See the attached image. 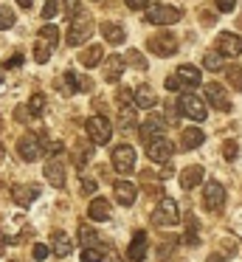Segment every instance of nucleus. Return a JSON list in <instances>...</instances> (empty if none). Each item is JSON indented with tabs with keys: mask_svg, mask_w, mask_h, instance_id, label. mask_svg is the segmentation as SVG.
<instances>
[{
	"mask_svg": "<svg viewBox=\"0 0 242 262\" xmlns=\"http://www.w3.org/2000/svg\"><path fill=\"white\" fill-rule=\"evenodd\" d=\"M3 152H6V149H3V147H0V158H3Z\"/></svg>",
	"mask_w": 242,
	"mask_h": 262,
	"instance_id": "3c124183",
	"label": "nucleus"
},
{
	"mask_svg": "<svg viewBox=\"0 0 242 262\" xmlns=\"http://www.w3.org/2000/svg\"><path fill=\"white\" fill-rule=\"evenodd\" d=\"M203 141H206V133H203L200 127H189V130H183V136H180V147L183 149H197Z\"/></svg>",
	"mask_w": 242,
	"mask_h": 262,
	"instance_id": "aec40b11",
	"label": "nucleus"
},
{
	"mask_svg": "<svg viewBox=\"0 0 242 262\" xmlns=\"http://www.w3.org/2000/svg\"><path fill=\"white\" fill-rule=\"evenodd\" d=\"M163 127H166V121H163L161 116H152L146 124H141V138H144V141H152V138H158L163 133Z\"/></svg>",
	"mask_w": 242,
	"mask_h": 262,
	"instance_id": "412c9836",
	"label": "nucleus"
},
{
	"mask_svg": "<svg viewBox=\"0 0 242 262\" xmlns=\"http://www.w3.org/2000/svg\"><path fill=\"white\" fill-rule=\"evenodd\" d=\"M234 9H236V0H217V12L228 14V12H234Z\"/></svg>",
	"mask_w": 242,
	"mask_h": 262,
	"instance_id": "37998d69",
	"label": "nucleus"
},
{
	"mask_svg": "<svg viewBox=\"0 0 242 262\" xmlns=\"http://www.w3.org/2000/svg\"><path fill=\"white\" fill-rule=\"evenodd\" d=\"M56 12H59V0H45V6H42V20H54Z\"/></svg>",
	"mask_w": 242,
	"mask_h": 262,
	"instance_id": "e433bc0d",
	"label": "nucleus"
},
{
	"mask_svg": "<svg viewBox=\"0 0 242 262\" xmlns=\"http://www.w3.org/2000/svg\"><path fill=\"white\" fill-rule=\"evenodd\" d=\"M118 121H121L124 130L135 127V107H121V110H118Z\"/></svg>",
	"mask_w": 242,
	"mask_h": 262,
	"instance_id": "473e14b6",
	"label": "nucleus"
},
{
	"mask_svg": "<svg viewBox=\"0 0 242 262\" xmlns=\"http://www.w3.org/2000/svg\"><path fill=\"white\" fill-rule=\"evenodd\" d=\"M28 110H31L34 119H39V116L45 113V96H42V93H34L31 102H28Z\"/></svg>",
	"mask_w": 242,
	"mask_h": 262,
	"instance_id": "7c9ffc66",
	"label": "nucleus"
},
{
	"mask_svg": "<svg viewBox=\"0 0 242 262\" xmlns=\"http://www.w3.org/2000/svg\"><path fill=\"white\" fill-rule=\"evenodd\" d=\"M17 155H20L26 164H34V161L42 155V138H39V133H26V136L17 141Z\"/></svg>",
	"mask_w": 242,
	"mask_h": 262,
	"instance_id": "20e7f679",
	"label": "nucleus"
},
{
	"mask_svg": "<svg viewBox=\"0 0 242 262\" xmlns=\"http://www.w3.org/2000/svg\"><path fill=\"white\" fill-rule=\"evenodd\" d=\"M90 34H93V23H90V17H76L71 23V31H68V46H82Z\"/></svg>",
	"mask_w": 242,
	"mask_h": 262,
	"instance_id": "1a4fd4ad",
	"label": "nucleus"
},
{
	"mask_svg": "<svg viewBox=\"0 0 242 262\" xmlns=\"http://www.w3.org/2000/svg\"><path fill=\"white\" fill-rule=\"evenodd\" d=\"M17 3H20L23 9H28V6H31V3H34V0H17Z\"/></svg>",
	"mask_w": 242,
	"mask_h": 262,
	"instance_id": "8fccbe9b",
	"label": "nucleus"
},
{
	"mask_svg": "<svg viewBox=\"0 0 242 262\" xmlns=\"http://www.w3.org/2000/svg\"><path fill=\"white\" fill-rule=\"evenodd\" d=\"M14 26V12L6 6H0V31H9Z\"/></svg>",
	"mask_w": 242,
	"mask_h": 262,
	"instance_id": "c9c22d12",
	"label": "nucleus"
},
{
	"mask_svg": "<svg viewBox=\"0 0 242 262\" xmlns=\"http://www.w3.org/2000/svg\"><path fill=\"white\" fill-rule=\"evenodd\" d=\"M45 181H48L51 186L62 189L65 186V166H62L59 161H48V164H45Z\"/></svg>",
	"mask_w": 242,
	"mask_h": 262,
	"instance_id": "a211bd4d",
	"label": "nucleus"
},
{
	"mask_svg": "<svg viewBox=\"0 0 242 262\" xmlns=\"http://www.w3.org/2000/svg\"><path fill=\"white\" fill-rule=\"evenodd\" d=\"M87 217H90V220H96V223L110 220V200L93 198V200H90V206H87Z\"/></svg>",
	"mask_w": 242,
	"mask_h": 262,
	"instance_id": "f3484780",
	"label": "nucleus"
},
{
	"mask_svg": "<svg viewBox=\"0 0 242 262\" xmlns=\"http://www.w3.org/2000/svg\"><path fill=\"white\" fill-rule=\"evenodd\" d=\"M236 152H239L236 141H225V144H223V155H225V161H234V158H236Z\"/></svg>",
	"mask_w": 242,
	"mask_h": 262,
	"instance_id": "a19ab883",
	"label": "nucleus"
},
{
	"mask_svg": "<svg viewBox=\"0 0 242 262\" xmlns=\"http://www.w3.org/2000/svg\"><path fill=\"white\" fill-rule=\"evenodd\" d=\"M217 51L223 57H239L242 54V37L234 34V31H223L217 37Z\"/></svg>",
	"mask_w": 242,
	"mask_h": 262,
	"instance_id": "9d476101",
	"label": "nucleus"
},
{
	"mask_svg": "<svg viewBox=\"0 0 242 262\" xmlns=\"http://www.w3.org/2000/svg\"><path fill=\"white\" fill-rule=\"evenodd\" d=\"M101 57H104L101 46H90L87 51H82V54H79V62H82L84 68H96V65L101 62Z\"/></svg>",
	"mask_w": 242,
	"mask_h": 262,
	"instance_id": "393cba45",
	"label": "nucleus"
},
{
	"mask_svg": "<svg viewBox=\"0 0 242 262\" xmlns=\"http://www.w3.org/2000/svg\"><path fill=\"white\" fill-rule=\"evenodd\" d=\"M51 254H54V251H51V245H42V243H37V245H34V259H37V262L48 259Z\"/></svg>",
	"mask_w": 242,
	"mask_h": 262,
	"instance_id": "ea45409f",
	"label": "nucleus"
},
{
	"mask_svg": "<svg viewBox=\"0 0 242 262\" xmlns=\"http://www.w3.org/2000/svg\"><path fill=\"white\" fill-rule=\"evenodd\" d=\"M51 251H54L56 256H68L73 251L71 237H68V234H62V231H54V237H51Z\"/></svg>",
	"mask_w": 242,
	"mask_h": 262,
	"instance_id": "5701e85b",
	"label": "nucleus"
},
{
	"mask_svg": "<svg viewBox=\"0 0 242 262\" xmlns=\"http://www.w3.org/2000/svg\"><path fill=\"white\" fill-rule=\"evenodd\" d=\"M113 194H116V203L133 206L135 198H138V189H135L133 181H116V183H113Z\"/></svg>",
	"mask_w": 242,
	"mask_h": 262,
	"instance_id": "f8f14e48",
	"label": "nucleus"
},
{
	"mask_svg": "<svg viewBox=\"0 0 242 262\" xmlns=\"http://www.w3.org/2000/svg\"><path fill=\"white\" fill-rule=\"evenodd\" d=\"M104 259V251L101 248H84L82 251V262H101Z\"/></svg>",
	"mask_w": 242,
	"mask_h": 262,
	"instance_id": "4c0bfd02",
	"label": "nucleus"
},
{
	"mask_svg": "<svg viewBox=\"0 0 242 262\" xmlns=\"http://www.w3.org/2000/svg\"><path fill=\"white\" fill-rule=\"evenodd\" d=\"M62 152H65V144L56 141V138H45L42 136V155L45 158H56V155H62Z\"/></svg>",
	"mask_w": 242,
	"mask_h": 262,
	"instance_id": "cd10ccee",
	"label": "nucleus"
},
{
	"mask_svg": "<svg viewBox=\"0 0 242 262\" xmlns=\"http://www.w3.org/2000/svg\"><path fill=\"white\" fill-rule=\"evenodd\" d=\"M203 178H206V169L194 164V166H189V169L180 172V186H183V189H194V186H200Z\"/></svg>",
	"mask_w": 242,
	"mask_h": 262,
	"instance_id": "6ab92c4d",
	"label": "nucleus"
},
{
	"mask_svg": "<svg viewBox=\"0 0 242 262\" xmlns=\"http://www.w3.org/2000/svg\"><path fill=\"white\" fill-rule=\"evenodd\" d=\"M34 59H37L39 65L48 62V59H51V46H48V42H42V40L37 42V48H34Z\"/></svg>",
	"mask_w": 242,
	"mask_h": 262,
	"instance_id": "f704fd0d",
	"label": "nucleus"
},
{
	"mask_svg": "<svg viewBox=\"0 0 242 262\" xmlns=\"http://www.w3.org/2000/svg\"><path fill=\"white\" fill-rule=\"evenodd\" d=\"M225 76H228V85L234 91H242V68L234 65V68H225Z\"/></svg>",
	"mask_w": 242,
	"mask_h": 262,
	"instance_id": "2f4dec72",
	"label": "nucleus"
},
{
	"mask_svg": "<svg viewBox=\"0 0 242 262\" xmlns=\"http://www.w3.org/2000/svg\"><path fill=\"white\" fill-rule=\"evenodd\" d=\"M121 74H124V59H121V57H110V59H107V68H104L107 82L121 79Z\"/></svg>",
	"mask_w": 242,
	"mask_h": 262,
	"instance_id": "a878e982",
	"label": "nucleus"
},
{
	"mask_svg": "<svg viewBox=\"0 0 242 262\" xmlns=\"http://www.w3.org/2000/svg\"><path fill=\"white\" fill-rule=\"evenodd\" d=\"M178 79L183 88H194L200 85V68H194V65H180L178 68Z\"/></svg>",
	"mask_w": 242,
	"mask_h": 262,
	"instance_id": "4be33fe9",
	"label": "nucleus"
},
{
	"mask_svg": "<svg viewBox=\"0 0 242 262\" xmlns=\"http://www.w3.org/2000/svg\"><path fill=\"white\" fill-rule=\"evenodd\" d=\"M14 65H23V54H17V57H11L9 62H6V68H14Z\"/></svg>",
	"mask_w": 242,
	"mask_h": 262,
	"instance_id": "de8ad7c7",
	"label": "nucleus"
},
{
	"mask_svg": "<svg viewBox=\"0 0 242 262\" xmlns=\"http://www.w3.org/2000/svg\"><path fill=\"white\" fill-rule=\"evenodd\" d=\"M84 133H87V138L93 144H107L113 136L110 119H104V116H90V119L84 121Z\"/></svg>",
	"mask_w": 242,
	"mask_h": 262,
	"instance_id": "7ed1b4c3",
	"label": "nucleus"
},
{
	"mask_svg": "<svg viewBox=\"0 0 242 262\" xmlns=\"http://www.w3.org/2000/svg\"><path fill=\"white\" fill-rule=\"evenodd\" d=\"M39 40L48 42V46L54 48V46H56V40H59V29H56L54 23H45V26H42V31H39Z\"/></svg>",
	"mask_w": 242,
	"mask_h": 262,
	"instance_id": "c85d7f7f",
	"label": "nucleus"
},
{
	"mask_svg": "<svg viewBox=\"0 0 242 262\" xmlns=\"http://www.w3.org/2000/svg\"><path fill=\"white\" fill-rule=\"evenodd\" d=\"M127 6L133 12H144V9H149V0H127Z\"/></svg>",
	"mask_w": 242,
	"mask_h": 262,
	"instance_id": "c03bdc74",
	"label": "nucleus"
},
{
	"mask_svg": "<svg viewBox=\"0 0 242 262\" xmlns=\"http://www.w3.org/2000/svg\"><path fill=\"white\" fill-rule=\"evenodd\" d=\"M203 203H206L208 211H219L225 203V186L217 181H208L206 186H203Z\"/></svg>",
	"mask_w": 242,
	"mask_h": 262,
	"instance_id": "6e6552de",
	"label": "nucleus"
},
{
	"mask_svg": "<svg viewBox=\"0 0 242 262\" xmlns=\"http://www.w3.org/2000/svg\"><path fill=\"white\" fill-rule=\"evenodd\" d=\"M127 256H129L133 262H144V259H146V234H144V231H135V234H133V243H129Z\"/></svg>",
	"mask_w": 242,
	"mask_h": 262,
	"instance_id": "dca6fc26",
	"label": "nucleus"
},
{
	"mask_svg": "<svg viewBox=\"0 0 242 262\" xmlns=\"http://www.w3.org/2000/svg\"><path fill=\"white\" fill-rule=\"evenodd\" d=\"M133 104H135V107H141V110H149V107H155V104H158V96H155V91H152V88H146V85L135 88V91H133Z\"/></svg>",
	"mask_w": 242,
	"mask_h": 262,
	"instance_id": "2eb2a0df",
	"label": "nucleus"
},
{
	"mask_svg": "<svg viewBox=\"0 0 242 262\" xmlns=\"http://www.w3.org/2000/svg\"><path fill=\"white\" fill-rule=\"evenodd\" d=\"M208 262H225V259L219 254H211V256H208Z\"/></svg>",
	"mask_w": 242,
	"mask_h": 262,
	"instance_id": "09e8293b",
	"label": "nucleus"
},
{
	"mask_svg": "<svg viewBox=\"0 0 242 262\" xmlns=\"http://www.w3.org/2000/svg\"><path fill=\"white\" fill-rule=\"evenodd\" d=\"M166 88H169V91H180L183 85H180V79H178V76H169V79H166Z\"/></svg>",
	"mask_w": 242,
	"mask_h": 262,
	"instance_id": "49530a36",
	"label": "nucleus"
},
{
	"mask_svg": "<svg viewBox=\"0 0 242 262\" xmlns=\"http://www.w3.org/2000/svg\"><path fill=\"white\" fill-rule=\"evenodd\" d=\"M82 192L84 194H96V181L93 178H82Z\"/></svg>",
	"mask_w": 242,
	"mask_h": 262,
	"instance_id": "a18cd8bd",
	"label": "nucleus"
},
{
	"mask_svg": "<svg viewBox=\"0 0 242 262\" xmlns=\"http://www.w3.org/2000/svg\"><path fill=\"white\" fill-rule=\"evenodd\" d=\"M76 91H79L76 74H65V79H62V93H65V96H73Z\"/></svg>",
	"mask_w": 242,
	"mask_h": 262,
	"instance_id": "72a5a7b5",
	"label": "nucleus"
},
{
	"mask_svg": "<svg viewBox=\"0 0 242 262\" xmlns=\"http://www.w3.org/2000/svg\"><path fill=\"white\" fill-rule=\"evenodd\" d=\"M113 169L118 172V175H127V172L135 169V147H129V144H118V147H113Z\"/></svg>",
	"mask_w": 242,
	"mask_h": 262,
	"instance_id": "39448f33",
	"label": "nucleus"
},
{
	"mask_svg": "<svg viewBox=\"0 0 242 262\" xmlns=\"http://www.w3.org/2000/svg\"><path fill=\"white\" fill-rule=\"evenodd\" d=\"M178 220H180V211H178V203H174L172 198H163L161 203L155 206V211H152V223H155V226L169 228V226H178Z\"/></svg>",
	"mask_w": 242,
	"mask_h": 262,
	"instance_id": "f03ea898",
	"label": "nucleus"
},
{
	"mask_svg": "<svg viewBox=\"0 0 242 262\" xmlns=\"http://www.w3.org/2000/svg\"><path fill=\"white\" fill-rule=\"evenodd\" d=\"M79 237H82L84 248H101V251H104V243H101V239H99V234H96L90 226H82V231H79Z\"/></svg>",
	"mask_w": 242,
	"mask_h": 262,
	"instance_id": "bb28decb",
	"label": "nucleus"
},
{
	"mask_svg": "<svg viewBox=\"0 0 242 262\" xmlns=\"http://www.w3.org/2000/svg\"><path fill=\"white\" fill-rule=\"evenodd\" d=\"M37 194H39L37 183H17V186L11 189V198H14L17 206H31L34 200H37Z\"/></svg>",
	"mask_w": 242,
	"mask_h": 262,
	"instance_id": "ddd939ff",
	"label": "nucleus"
},
{
	"mask_svg": "<svg viewBox=\"0 0 242 262\" xmlns=\"http://www.w3.org/2000/svg\"><path fill=\"white\" fill-rule=\"evenodd\" d=\"M0 85H3V74H0Z\"/></svg>",
	"mask_w": 242,
	"mask_h": 262,
	"instance_id": "603ef678",
	"label": "nucleus"
},
{
	"mask_svg": "<svg viewBox=\"0 0 242 262\" xmlns=\"http://www.w3.org/2000/svg\"><path fill=\"white\" fill-rule=\"evenodd\" d=\"M178 107H180V113L191 121H206V116H208L206 102H203L197 93H183V96L178 99Z\"/></svg>",
	"mask_w": 242,
	"mask_h": 262,
	"instance_id": "f257e3e1",
	"label": "nucleus"
},
{
	"mask_svg": "<svg viewBox=\"0 0 242 262\" xmlns=\"http://www.w3.org/2000/svg\"><path fill=\"white\" fill-rule=\"evenodd\" d=\"M127 62H129V65H135V68H141V71L146 68V59L141 57V54L135 51V48H129V51H127Z\"/></svg>",
	"mask_w": 242,
	"mask_h": 262,
	"instance_id": "58836bf2",
	"label": "nucleus"
},
{
	"mask_svg": "<svg viewBox=\"0 0 242 262\" xmlns=\"http://www.w3.org/2000/svg\"><path fill=\"white\" fill-rule=\"evenodd\" d=\"M206 99L211 102V107H217V110H231V102H228V96H225L223 85H217V82H211V85H206Z\"/></svg>",
	"mask_w": 242,
	"mask_h": 262,
	"instance_id": "4468645a",
	"label": "nucleus"
},
{
	"mask_svg": "<svg viewBox=\"0 0 242 262\" xmlns=\"http://www.w3.org/2000/svg\"><path fill=\"white\" fill-rule=\"evenodd\" d=\"M203 65H206V71H223V54L219 51H208L206 57H203Z\"/></svg>",
	"mask_w": 242,
	"mask_h": 262,
	"instance_id": "c756f323",
	"label": "nucleus"
},
{
	"mask_svg": "<svg viewBox=\"0 0 242 262\" xmlns=\"http://www.w3.org/2000/svg\"><path fill=\"white\" fill-rule=\"evenodd\" d=\"M180 20V9L166 6V3H155L152 9H146V23L152 26H172Z\"/></svg>",
	"mask_w": 242,
	"mask_h": 262,
	"instance_id": "423d86ee",
	"label": "nucleus"
},
{
	"mask_svg": "<svg viewBox=\"0 0 242 262\" xmlns=\"http://www.w3.org/2000/svg\"><path fill=\"white\" fill-rule=\"evenodd\" d=\"M149 51L155 57H172V54H178V40L172 34H155L149 40Z\"/></svg>",
	"mask_w": 242,
	"mask_h": 262,
	"instance_id": "9b49d317",
	"label": "nucleus"
},
{
	"mask_svg": "<svg viewBox=\"0 0 242 262\" xmlns=\"http://www.w3.org/2000/svg\"><path fill=\"white\" fill-rule=\"evenodd\" d=\"M14 119H17V121H23V124H26V121H31L34 116H31V110H28V107H23V104H20V107L14 110Z\"/></svg>",
	"mask_w": 242,
	"mask_h": 262,
	"instance_id": "79ce46f5",
	"label": "nucleus"
},
{
	"mask_svg": "<svg viewBox=\"0 0 242 262\" xmlns=\"http://www.w3.org/2000/svg\"><path fill=\"white\" fill-rule=\"evenodd\" d=\"M172 152H174L172 141H169V138H163V136H158V138H152V141H146V155H149L155 164H166V161L172 158Z\"/></svg>",
	"mask_w": 242,
	"mask_h": 262,
	"instance_id": "0eeeda50",
	"label": "nucleus"
},
{
	"mask_svg": "<svg viewBox=\"0 0 242 262\" xmlns=\"http://www.w3.org/2000/svg\"><path fill=\"white\" fill-rule=\"evenodd\" d=\"M101 34L110 46H121L124 42V29L118 23H101Z\"/></svg>",
	"mask_w": 242,
	"mask_h": 262,
	"instance_id": "b1692460",
	"label": "nucleus"
}]
</instances>
